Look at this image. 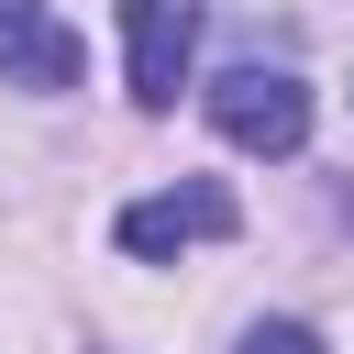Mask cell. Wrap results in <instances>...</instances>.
<instances>
[{
    "label": "cell",
    "mask_w": 354,
    "mask_h": 354,
    "mask_svg": "<svg viewBox=\"0 0 354 354\" xmlns=\"http://www.w3.org/2000/svg\"><path fill=\"white\" fill-rule=\"evenodd\" d=\"M210 133L243 155H299L310 144V88L288 66H221L210 77Z\"/></svg>",
    "instance_id": "obj_1"
},
{
    "label": "cell",
    "mask_w": 354,
    "mask_h": 354,
    "mask_svg": "<svg viewBox=\"0 0 354 354\" xmlns=\"http://www.w3.org/2000/svg\"><path fill=\"white\" fill-rule=\"evenodd\" d=\"M199 55V0H122V66H133V111H177Z\"/></svg>",
    "instance_id": "obj_2"
},
{
    "label": "cell",
    "mask_w": 354,
    "mask_h": 354,
    "mask_svg": "<svg viewBox=\"0 0 354 354\" xmlns=\"http://www.w3.org/2000/svg\"><path fill=\"white\" fill-rule=\"evenodd\" d=\"M243 210H232V188H210V177H188V188H155V199H133L122 210V254H177V243H221Z\"/></svg>",
    "instance_id": "obj_3"
},
{
    "label": "cell",
    "mask_w": 354,
    "mask_h": 354,
    "mask_svg": "<svg viewBox=\"0 0 354 354\" xmlns=\"http://www.w3.org/2000/svg\"><path fill=\"white\" fill-rule=\"evenodd\" d=\"M88 44L44 11V0H0V88H77Z\"/></svg>",
    "instance_id": "obj_4"
},
{
    "label": "cell",
    "mask_w": 354,
    "mask_h": 354,
    "mask_svg": "<svg viewBox=\"0 0 354 354\" xmlns=\"http://www.w3.org/2000/svg\"><path fill=\"white\" fill-rule=\"evenodd\" d=\"M243 354H321V332H310V321H254Z\"/></svg>",
    "instance_id": "obj_5"
}]
</instances>
